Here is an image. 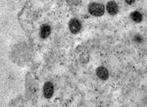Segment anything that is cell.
<instances>
[{
    "mask_svg": "<svg viewBox=\"0 0 147 107\" xmlns=\"http://www.w3.org/2000/svg\"><path fill=\"white\" fill-rule=\"evenodd\" d=\"M54 92V87L53 84L50 82H46L43 85V94L46 98H51Z\"/></svg>",
    "mask_w": 147,
    "mask_h": 107,
    "instance_id": "3",
    "label": "cell"
},
{
    "mask_svg": "<svg viewBox=\"0 0 147 107\" xmlns=\"http://www.w3.org/2000/svg\"><path fill=\"white\" fill-rule=\"evenodd\" d=\"M106 9H107L108 13L110 14V15L114 16L119 11V6H118V4L116 3L115 1H109L107 3V5H106Z\"/></svg>",
    "mask_w": 147,
    "mask_h": 107,
    "instance_id": "4",
    "label": "cell"
},
{
    "mask_svg": "<svg viewBox=\"0 0 147 107\" xmlns=\"http://www.w3.org/2000/svg\"><path fill=\"white\" fill-rule=\"evenodd\" d=\"M130 18L134 22L136 23H140L142 21V14L138 11H134L130 14Z\"/></svg>",
    "mask_w": 147,
    "mask_h": 107,
    "instance_id": "7",
    "label": "cell"
},
{
    "mask_svg": "<svg viewBox=\"0 0 147 107\" xmlns=\"http://www.w3.org/2000/svg\"><path fill=\"white\" fill-rule=\"evenodd\" d=\"M50 33H51V28H50V26H48V25H43V26L41 27V28H40V33H39L40 37H41V39H46V37H49Z\"/></svg>",
    "mask_w": 147,
    "mask_h": 107,
    "instance_id": "6",
    "label": "cell"
},
{
    "mask_svg": "<svg viewBox=\"0 0 147 107\" xmlns=\"http://www.w3.org/2000/svg\"><path fill=\"white\" fill-rule=\"evenodd\" d=\"M69 28L72 34H78L82 30V24L78 19H72L69 23Z\"/></svg>",
    "mask_w": 147,
    "mask_h": 107,
    "instance_id": "2",
    "label": "cell"
},
{
    "mask_svg": "<svg viewBox=\"0 0 147 107\" xmlns=\"http://www.w3.org/2000/svg\"><path fill=\"white\" fill-rule=\"evenodd\" d=\"M125 1L127 2V3L129 4V5H131V4L134 3V1H136V0H125Z\"/></svg>",
    "mask_w": 147,
    "mask_h": 107,
    "instance_id": "8",
    "label": "cell"
},
{
    "mask_svg": "<svg viewBox=\"0 0 147 107\" xmlns=\"http://www.w3.org/2000/svg\"><path fill=\"white\" fill-rule=\"evenodd\" d=\"M96 75L100 80H107L109 78V72L105 67H98L96 70Z\"/></svg>",
    "mask_w": 147,
    "mask_h": 107,
    "instance_id": "5",
    "label": "cell"
},
{
    "mask_svg": "<svg viewBox=\"0 0 147 107\" xmlns=\"http://www.w3.org/2000/svg\"><path fill=\"white\" fill-rule=\"evenodd\" d=\"M88 11L92 16L101 17L105 13V7L100 3H90L88 6Z\"/></svg>",
    "mask_w": 147,
    "mask_h": 107,
    "instance_id": "1",
    "label": "cell"
}]
</instances>
